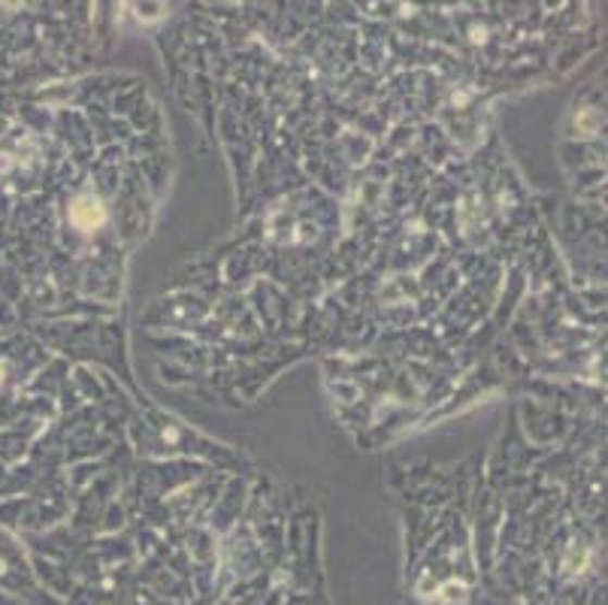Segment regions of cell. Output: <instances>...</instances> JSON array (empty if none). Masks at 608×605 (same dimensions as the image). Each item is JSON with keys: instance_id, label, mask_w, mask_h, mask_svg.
<instances>
[{"instance_id": "6da1fadb", "label": "cell", "mask_w": 608, "mask_h": 605, "mask_svg": "<svg viewBox=\"0 0 608 605\" xmlns=\"http://www.w3.org/2000/svg\"><path fill=\"white\" fill-rule=\"evenodd\" d=\"M76 209H79V212L85 209V219H79V224H83V227H95L97 221L103 219V209L97 207L95 200H79V203H76Z\"/></svg>"}]
</instances>
